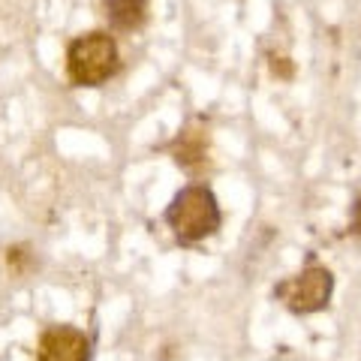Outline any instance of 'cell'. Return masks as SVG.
Listing matches in <instances>:
<instances>
[{
	"label": "cell",
	"instance_id": "1",
	"mask_svg": "<svg viewBox=\"0 0 361 361\" xmlns=\"http://www.w3.org/2000/svg\"><path fill=\"white\" fill-rule=\"evenodd\" d=\"M121 70V51L106 30L82 33L66 49V75L75 87H103Z\"/></svg>",
	"mask_w": 361,
	"mask_h": 361
},
{
	"label": "cell",
	"instance_id": "2",
	"mask_svg": "<svg viewBox=\"0 0 361 361\" xmlns=\"http://www.w3.org/2000/svg\"><path fill=\"white\" fill-rule=\"evenodd\" d=\"M220 205L217 196L202 184H190L172 199V205L166 208V223L175 232L180 244H196L208 238L220 229Z\"/></svg>",
	"mask_w": 361,
	"mask_h": 361
},
{
	"label": "cell",
	"instance_id": "3",
	"mask_svg": "<svg viewBox=\"0 0 361 361\" xmlns=\"http://www.w3.org/2000/svg\"><path fill=\"white\" fill-rule=\"evenodd\" d=\"M334 292V274L322 265H307L301 274L283 280L274 286V298L286 304V310L295 316H307V313H319L329 307Z\"/></svg>",
	"mask_w": 361,
	"mask_h": 361
},
{
	"label": "cell",
	"instance_id": "4",
	"mask_svg": "<svg viewBox=\"0 0 361 361\" xmlns=\"http://www.w3.org/2000/svg\"><path fill=\"white\" fill-rule=\"evenodd\" d=\"M37 361H90V337L73 325H51L39 337Z\"/></svg>",
	"mask_w": 361,
	"mask_h": 361
},
{
	"label": "cell",
	"instance_id": "5",
	"mask_svg": "<svg viewBox=\"0 0 361 361\" xmlns=\"http://www.w3.org/2000/svg\"><path fill=\"white\" fill-rule=\"evenodd\" d=\"M106 18L115 30H139L148 18V0H106Z\"/></svg>",
	"mask_w": 361,
	"mask_h": 361
},
{
	"label": "cell",
	"instance_id": "6",
	"mask_svg": "<svg viewBox=\"0 0 361 361\" xmlns=\"http://www.w3.org/2000/svg\"><path fill=\"white\" fill-rule=\"evenodd\" d=\"M172 154H175V163L184 166V169H193L199 163H205L208 160L205 157L208 154V135L199 133V130H184L175 139Z\"/></svg>",
	"mask_w": 361,
	"mask_h": 361
},
{
	"label": "cell",
	"instance_id": "7",
	"mask_svg": "<svg viewBox=\"0 0 361 361\" xmlns=\"http://www.w3.org/2000/svg\"><path fill=\"white\" fill-rule=\"evenodd\" d=\"M271 73L280 75V78H292V66L286 58H271Z\"/></svg>",
	"mask_w": 361,
	"mask_h": 361
},
{
	"label": "cell",
	"instance_id": "8",
	"mask_svg": "<svg viewBox=\"0 0 361 361\" xmlns=\"http://www.w3.org/2000/svg\"><path fill=\"white\" fill-rule=\"evenodd\" d=\"M349 229H353V235H358L361 238V199L353 205V217H349Z\"/></svg>",
	"mask_w": 361,
	"mask_h": 361
}]
</instances>
